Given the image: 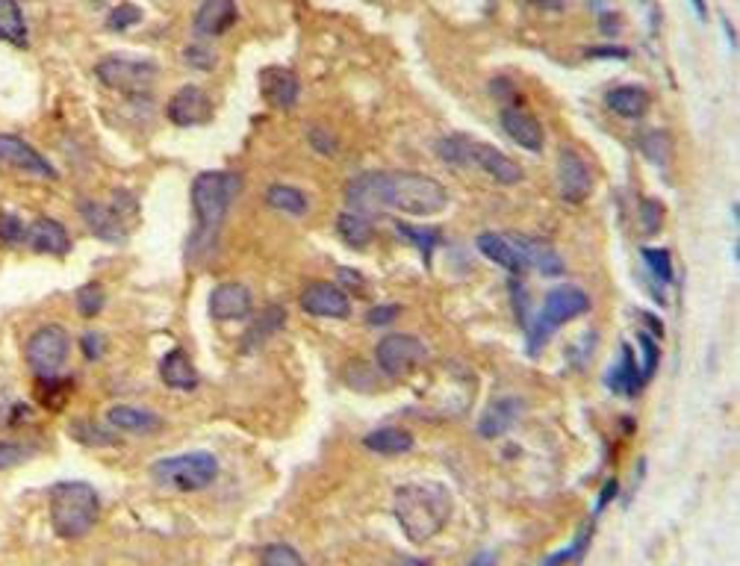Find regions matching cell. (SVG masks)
Segmentation results:
<instances>
[{"mask_svg":"<svg viewBox=\"0 0 740 566\" xmlns=\"http://www.w3.org/2000/svg\"><path fill=\"white\" fill-rule=\"evenodd\" d=\"M345 204L351 213L372 219L381 210L405 215H437L446 210V186L416 172H366L345 183Z\"/></svg>","mask_w":740,"mask_h":566,"instance_id":"1","label":"cell"},{"mask_svg":"<svg viewBox=\"0 0 740 566\" xmlns=\"http://www.w3.org/2000/svg\"><path fill=\"white\" fill-rule=\"evenodd\" d=\"M392 511L410 543H428L452 519V493L434 481H419L396 489Z\"/></svg>","mask_w":740,"mask_h":566,"instance_id":"2","label":"cell"},{"mask_svg":"<svg viewBox=\"0 0 740 566\" xmlns=\"http://www.w3.org/2000/svg\"><path fill=\"white\" fill-rule=\"evenodd\" d=\"M239 186H242L239 174L233 172H201L192 181V210H195V233L189 242L192 257L207 254L215 245V239H219V230L224 219H228V210L239 192Z\"/></svg>","mask_w":740,"mask_h":566,"instance_id":"3","label":"cell"},{"mask_svg":"<svg viewBox=\"0 0 740 566\" xmlns=\"http://www.w3.org/2000/svg\"><path fill=\"white\" fill-rule=\"evenodd\" d=\"M48 513L60 540H68V543L83 540L98 525V516H101L98 489L83 484V481H62V484H56L51 489Z\"/></svg>","mask_w":740,"mask_h":566,"instance_id":"4","label":"cell"},{"mask_svg":"<svg viewBox=\"0 0 740 566\" xmlns=\"http://www.w3.org/2000/svg\"><path fill=\"white\" fill-rule=\"evenodd\" d=\"M437 154L443 163L463 166V168H481L504 186H513L522 181V168L513 163L511 157H504L499 148L487 145L470 136H446L437 142Z\"/></svg>","mask_w":740,"mask_h":566,"instance_id":"5","label":"cell"},{"mask_svg":"<svg viewBox=\"0 0 740 566\" xmlns=\"http://www.w3.org/2000/svg\"><path fill=\"white\" fill-rule=\"evenodd\" d=\"M219 475V460L210 451H189V455L163 457L151 466V478L159 489L168 493H198L207 489Z\"/></svg>","mask_w":740,"mask_h":566,"instance_id":"6","label":"cell"},{"mask_svg":"<svg viewBox=\"0 0 740 566\" xmlns=\"http://www.w3.org/2000/svg\"><path fill=\"white\" fill-rule=\"evenodd\" d=\"M95 77L107 89L121 94H151L154 83L159 77V65L142 56L127 53H109L95 62Z\"/></svg>","mask_w":740,"mask_h":566,"instance_id":"7","label":"cell"},{"mask_svg":"<svg viewBox=\"0 0 740 566\" xmlns=\"http://www.w3.org/2000/svg\"><path fill=\"white\" fill-rule=\"evenodd\" d=\"M590 310V298H587V292H582L578 287H558V289H551L546 301H543V313L540 319L528 327V343H531V352H537L540 345H546L551 334L560 327V325H567V322H573V319L578 316H584Z\"/></svg>","mask_w":740,"mask_h":566,"instance_id":"8","label":"cell"},{"mask_svg":"<svg viewBox=\"0 0 740 566\" xmlns=\"http://www.w3.org/2000/svg\"><path fill=\"white\" fill-rule=\"evenodd\" d=\"M68 352H71L68 330L62 325H42L27 339L24 357L36 377H48V375H60L65 360H68Z\"/></svg>","mask_w":740,"mask_h":566,"instance_id":"9","label":"cell"},{"mask_svg":"<svg viewBox=\"0 0 740 566\" xmlns=\"http://www.w3.org/2000/svg\"><path fill=\"white\" fill-rule=\"evenodd\" d=\"M374 360H378V369L383 375L401 377V375H410L416 366H422L428 360V348L419 343L416 336L390 334L374 345Z\"/></svg>","mask_w":740,"mask_h":566,"instance_id":"10","label":"cell"},{"mask_svg":"<svg viewBox=\"0 0 740 566\" xmlns=\"http://www.w3.org/2000/svg\"><path fill=\"white\" fill-rule=\"evenodd\" d=\"M130 195L116 192L109 204H98L83 198L80 201V219L86 222V228L104 242H121L127 236V224H125V201Z\"/></svg>","mask_w":740,"mask_h":566,"instance_id":"11","label":"cell"},{"mask_svg":"<svg viewBox=\"0 0 740 566\" xmlns=\"http://www.w3.org/2000/svg\"><path fill=\"white\" fill-rule=\"evenodd\" d=\"M0 163L15 168V172H21V174L42 177V181H56V177H60L56 168L30 145V142H24L15 133H0Z\"/></svg>","mask_w":740,"mask_h":566,"instance_id":"12","label":"cell"},{"mask_svg":"<svg viewBox=\"0 0 740 566\" xmlns=\"http://www.w3.org/2000/svg\"><path fill=\"white\" fill-rule=\"evenodd\" d=\"M558 189L560 198L569 204H582L593 192V172L587 159L573 148H564L558 154Z\"/></svg>","mask_w":740,"mask_h":566,"instance_id":"13","label":"cell"},{"mask_svg":"<svg viewBox=\"0 0 740 566\" xmlns=\"http://www.w3.org/2000/svg\"><path fill=\"white\" fill-rule=\"evenodd\" d=\"M302 310L318 319H349L351 316V301L336 283L316 280L302 292Z\"/></svg>","mask_w":740,"mask_h":566,"instance_id":"14","label":"cell"},{"mask_svg":"<svg viewBox=\"0 0 740 566\" xmlns=\"http://www.w3.org/2000/svg\"><path fill=\"white\" fill-rule=\"evenodd\" d=\"M251 310H254V298L245 283L228 280L210 292V316L215 322H237V319L251 316Z\"/></svg>","mask_w":740,"mask_h":566,"instance_id":"15","label":"cell"},{"mask_svg":"<svg viewBox=\"0 0 740 566\" xmlns=\"http://www.w3.org/2000/svg\"><path fill=\"white\" fill-rule=\"evenodd\" d=\"M165 116L177 127L204 125V121L210 118V98H207V92H204L201 86H192V83H189V86H181L172 94V101H168Z\"/></svg>","mask_w":740,"mask_h":566,"instance_id":"16","label":"cell"},{"mask_svg":"<svg viewBox=\"0 0 740 566\" xmlns=\"http://www.w3.org/2000/svg\"><path fill=\"white\" fill-rule=\"evenodd\" d=\"M107 428L118 433H133V437H148V433L163 431V416L154 410L133 408V404H116L107 410Z\"/></svg>","mask_w":740,"mask_h":566,"instance_id":"17","label":"cell"},{"mask_svg":"<svg viewBox=\"0 0 740 566\" xmlns=\"http://www.w3.org/2000/svg\"><path fill=\"white\" fill-rule=\"evenodd\" d=\"M27 248L36 254H48V257H65L71 251V236L62 228L56 219H36L30 228H27Z\"/></svg>","mask_w":740,"mask_h":566,"instance_id":"18","label":"cell"},{"mask_svg":"<svg viewBox=\"0 0 740 566\" xmlns=\"http://www.w3.org/2000/svg\"><path fill=\"white\" fill-rule=\"evenodd\" d=\"M260 92L275 109H293L302 94V83L289 69H263L260 71Z\"/></svg>","mask_w":740,"mask_h":566,"instance_id":"19","label":"cell"},{"mask_svg":"<svg viewBox=\"0 0 740 566\" xmlns=\"http://www.w3.org/2000/svg\"><path fill=\"white\" fill-rule=\"evenodd\" d=\"M475 245H478V251H481L487 260H493L495 266H502L504 271H511V275H526V263H522L511 233L484 230V233L475 236Z\"/></svg>","mask_w":740,"mask_h":566,"instance_id":"20","label":"cell"},{"mask_svg":"<svg viewBox=\"0 0 740 566\" xmlns=\"http://www.w3.org/2000/svg\"><path fill=\"white\" fill-rule=\"evenodd\" d=\"M502 127H504V133L517 142L519 148L531 150V154H537V150L543 148V127H540V121L534 118L528 109L504 107L502 109Z\"/></svg>","mask_w":740,"mask_h":566,"instance_id":"21","label":"cell"},{"mask_svg":"<svg viewBox=\"0 0 740 566\" xmlns=\"http://www.w3.org/2000/svg\"><path fill=\"white\" fill-rule=\"evenodd\" d=\"M239 18L237 0H204L195 12V33L198 36H221L228 33Z\"/></svg>","mask_w":740,"mask_h":566,"instance_id":"22","label":"cell"},{"mask_svg":"<svg viewBox=\"0 0 740 566\" xmlns=\"http://www.w3.org/2000/svg\"><path fill=\"white\" fill-rule=\"evenodd\" d=\"M511 236L522 263H526V271L537 269L540 275H560L564 271V260H560V254L549 242L534 239V236H519V233H511Z\"/></svg>","mask_w":740,"mask_h":566,"instance_id":"23","label":"cell"},{"mask_svg":"<svg viewBox=\"0 0 740 566\" xmlns=\"http://www.w3.org/2000/svg\"><path fill=\"white\" fill-rule=\"evenodd\" d=\"M519 416H522L519 399H499L484 410L481 422H478V433H481L484 440H499L517 424Z\"/></svg>","mask_w":740,"mask_h":566,"instance_id":"24","label":"cell"},{"mask_svg":"<svg viewBox=\"0 0 740 566\" xmlns=\"http://www.w3.org/2000/svg\"><path fill=\"white\" fill-rule=\"evenodd\" d=\"M159 377H163L165 386L181 390V392H189V390L198 386V372H195L189 354H186L183 348H172V352H165V357L159 360Z\"/></svg>","mask_w":740,"mask_h":566,"instance_id":"25","label":"cell"},{"mask_svg":"<svg viewBox=\"0 0 740 566\" xmlns=\"http://www.w3.org/2000/svg\"><path fill=\"white\" fill-rule=\"evenodd\" d=\"M605 103L607 109H614L623 118H643L652 98L643 86H616L605 94Z\"/></svg>","mask_w":740,"mask_h":566,"instance_id":"26","label":"cell"},{"mask_svg":"<svg viewBox=\"0 0 740 566\" xmlns=\"http://www.w3.org/2000/svg\"><path fill=\"white\" fill-rule=\"evenodd\" d=\"M414 433L405 431V428H378L363 437V446L374 455H387V457H396V455H407L410 449H414Z\"/></svg>","mask_w":740,"mask_h":566,"instance_id":"27","label":"cell"},{"mask_svg":"<svg viewBox=\"0 0 740 566\" xmlns=\"http://www.w3.org/2000/svg\"><path fill=\"white\" fill-rule=\"evenodd\" d=\"M0 39L12 47H30V33H27V18L18 0H0Z\"/></svg>","mask_w":740,"mask_h":566,"instance_id":"28","label":"cell"},{"mask_svg":"<svg viewBox=\"0 0 740 566\" xmlns=\"http://www.w3.org/2000/svg\"><path fill=\"white\" fill-rule=\"evenodd\" d=\"M74 390V377L68 375H48L36 381V401L48 410H60Z\"/></svg>","mask_w":740,"mask_h":566,"instance_id":"29","label":"cell"},{"mask_svg":"<svg viewBox=\"0 0 740 566\" xmlns=\"http://www.w3.org/2000/svg\"><path fill=\"white\" fill-rule=\"evenodd\" d=\"M336 233H340L351 248H366V245L374 239V224H372V219H366V215L345 210V213H340V219H336Z\"/></svg>","mask_w":740,"mask_h":566,"instance_id":"30","label":"cell"},{"mask_svg":"<svg viewBox=\"0 0 740 566\" xmlns=\"http://www.w3.org/2000/svg\"><path fill=\"white\" fill-rule=\"evenodd\" d=\"M266 204L278 213H289V215H304L307 213V198L302 189L286 186V183H271L266 189Z\"/></svg>","mask_w":740,"mask_h":566,"instance_id":"31","label":"cell"},{"mask_svg":"<svg viewBox=\"0 0 740 566\" xmlns=\"http://www.w3.org/2000/svg\"><path fill=\"white\" fill-rule=\"evenodd\" d=\"M611 390L616 392H629L634 395L637 390H640V377H637V366H634V354H631V348L629 345H623V360L620 366L611 372Z\"/></svg>","mask_w":740,"mask_h":566,"instance_id":"32","label":"cell"},{"mask_svg":"<svg viewBox=\"0 0 740 566\" xmlns=\"http://www.w3.org/2000/svg\"><path fill=\"white\" fill-rule=\"evenodd\" d=\"M260 566H307V561L289 543H269L260 554Z\"/></svg>","mask_w":740,"mask_h":566,"instance_id":"33","label":"cell"},{"mask_svg":"<svg viewBox=\"0 0 740 566\" xmlns=\"http://www.w3.org/2000/svg\"><path fill=\"white\" fill-rule=\"evenodd\" d=\"M396 230L401 233V239L414 242L419 251L430 257V251L439 245V230L437 228H414V224H405V222H396Z\"/></svg>","mask_w":740,"mask_h":566,"instance_id":"34","label":"cell"},{"mask_svg":"<svg viewBox=\"0 0 740 566\" xmlns=\"http://www.w3.org/2000/svg\"><path fill=\"white\" fill-rule=\"evenodd\" d=\"M74 301H77V310H80V316H98L101 310H104L107 304V295H104V289L98 287V283H83V287L77 289V295H74Z\"/></svg>","mask_w":740,"mask_h":566,"instance_id":"35","label":"cell"},{"mask_svg":"<svg viewBox=\"0 0 740 566\" xmlns=\"http://www.w3.org/2000/svg\"><path fill=\"white\" fill-rule=\"evenodd\" d=\"M183 62L192 65L195 71H213L215 62H219V53L204 42H189L183 47Z\"/></svg>","mask_w":740,"mask_h":566,"instance_id":"36","label":"cell"},{"mask_svg":"<svg viewBox=\"0 0 740 566\" xmlns=\"http://www.w3.org/2000/svg\"><path fill=\"white\" fill-rule=\"evenodd\" d=\"M136 24H142V9H139L136 4H118L112 12L107 15V27L112 33H125L130 30V27H136Z\"/></svg>","mask_w":740,"mask_h":566,"instance_id":"37","label":"cell"},{"mask_svg":"<svg viewBox=\"0 0 740 566\" xmlns=\"http://www.w3.org/2000/svg\"><path fill=\"white\" fill-rule=\"evenodd\" d=\"M640 148L655 166H664L670 159V139H667V133H661V130H649V133H643Z\"/></svg>","mask_w":740,"mask_h":566,"instance_id":"38","label":"cell"},{"mask_svg":"<svg viewBox=\"0 0 740 566\" xmlns=\"http://www.w3.org/2000/svg\"><path fill=\"white\" fill-rule=\"evenodd\" d=\"M71 437L74 440H80V442H86V446H112L116 442V433L104 431V428H95L92 422H74L71 424Z\"/></svg>","mask_w":740,"mask_h":566,"instance_id":"39","label":"cell"},{"mask_svg":"<svg viewBox=\"0 0 740 566\" xmlns=\"http://www.w3.org/2000/svg\"><path fill=\"white\" fill-rule=\"evenodd\" d=\"M640 257L646 260V266H649V271L661 283H672V260H670L667 251L664 248H643Z\"/></svg>","mask_w":740,"mask_h":566,"instance_id":"40","label":"cell"},{"mask_svg":"<svg viewBox=\"0 0 740 566\" xmlns=\"http://www.w3.org/2000/svg\"><path fill=\"white\" fill-rule=\"evenodd\" d=\"M24 239H27L24 222L18 219L15 213H0V245H6V248H15V245H21Z\"/></svg>","mask_w":740,"mask_h":566,"instance_id":"41","label":"cell"},{"mask_svg":"<svg viewBox=\"0 0 740 566\" xmlns=\"http://www.w3.org/2000/svg\"><path fill=\"white\" fill-rule=\"evenodd\" d=\"M664 204L661 201H652V198H646V201H640V230L643 233H658L661 230V224H664Z\"/></svg>","mask_w":740,"mask_h":566,"instance_id":"42","label":"cell"},{"mask_svg":"<svg viewBox=\"0 0 740 566\" xmlns=\"http://www.w3.org/2000/svg\"><path fill=\"white\" fill-rule=\"evenodd\" d=\"M637 343H640V348H643V369L637 372V377H640V386H643L655 375V369H658V354L661 352H658V343H655L649 334H640V336H637Z\"/></svg>","mask_w":740,"mask_h":566,"instance_id":"43","label":"cell"},{"mask_svg":"<svg viewBox=\"0 0 740 566\" xmlns=\"http://www.w3.org/2000/svg\"><path fill=\"white\" fill-rule=\"evenodd\" d=\"M284 322H286L284 310H280V307H269V310H266V316L260 319V322H257L254 327H251V336H257V339L263 336V339H266L269 334H275V330L284 327Z\"/></svg>","mask_w":740,"mask_h":566,"instance_id":"44","label":"cell"},{"mask_svg":"<svg viewBox=\"0 0 740 566\" xmlns=\"http://www.w3.org/2000/svg\"><path fill=\"white\" fill-rule=\"evenodd\" d=\"M27 460V449L21 442H9V440H0V472L12 469L18 464H24Z\"/></svg>","mask_w":740,"mask_h":566,"instance_id":"45","label":"cell"},{"mask_svg":"<svg viewBox=\"0 0 740 566\" xmlns=\"http://www.w3.org/2000/svg\"><path fill=\"white\" fill-rule=\"evenodd\" d=\"M80 348L83 354H86V360H101L107 352V339L98 334V330H86V334L80 336Z\"/></svg>","mask_w":740,"mask_h":566,"instance_id":"46","label":"cell"},{"mask_svg":"<svg viewBox=\"0 0 740 566\" xmlns=\"http://www.w3.org/2000/svg\"><path fill=\"white\" fill-rule=\"evenodd\" d=\"M398 313H401V307H398V304L372 307V310H369V316H366V322H369V325H390V322H396Z\"/></svg>","mask_w":740,"mask_h":566,"instance_id":"47","label":"cell"},{"mask_svg":"<svg viewBox=\"0 0 740 566\" xmlns=\"http://www.w3.org/2000/svg\"><path fill=\"white\" fill-rule=\"evenodd\" d=\"M587 56H590V60H629V47L602 44V47H590Z\"/></svg>","mask_w":740,"mask_h":566,"instance_id":"48","label":"cell"},{"mask_svg":"<svg viewBox=\"0 0 740 566\" xmlns=\"http://www.w3.org/2000/svg\"><path fill=\"white\" fill-rule=\"evenodd\" d=\"M616 493H620V484H616V478H611V481H607V484L602 487V493H599V502H596V513H593V519H596L599 513H602L607 505L614 502Z\"/></svg>","mask_w":740,"mask_h":566,"instance_id":"49","label":"cell"},{"mask_svg":"<svg viewBox=\"0 0 740 566\" xmlns=\"http://www.w3.org/2000/svg\"><path fill=\"white\" fill-rule=\"evenodd\" d=\"M531 4L540 9H549V12H560L567 6V0H531Z\"/></svg>","mask_w":740,"mask_h":566,"instance_id":"50","label":"cell"},{"mask_svg":"<svg viewBox=\"0 0 740 566\" xmlns=\"http://www.w3.org/2000/svg\"><path fill=\"white\" fill-rule=\"evenodd\" d=\"M470 566H495V554L493 552H481L478 558L470 561Z\"/></svg>","mask_w":740,"mask_h":566,"instance_id":"51","label":"cell"},{"mask_svg":"<svg viewBox=\"0 0 740 566\" xmlns=\"http://www.w3.org/2000/svg\"><path fill=\"white\" fill-rule=\"evenodd\" d=\"M602 30L605 33H616V30H620V18H616V15H602Z\"/></svg>","mask_w":740,"mask_h":566,"instance_id":"52","label":"cell"}]
</instances>
